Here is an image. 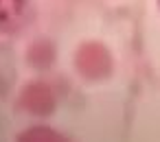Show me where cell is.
<instances>
[{"instance_id": "6da1fadb", "label": "cell", "mask_w": 160, "mask_h": 142, "mask_svg": "<svg viewBox=\"0 0 160 142\" xmlns=\"http://www.w3.org/2000/svg\"><path fill=\"white\" fill-rule=\"evenodd\" d=\"M77 68L86 77H99L108 68V55L99 44H86L77 53Z\"/></svg>"}, {"instance_id": "7a4b0ae2", "label": "cell", "mask_w": 160, "mask_h": 142, "mask_svg": "<svg viewBox=\"0 0 160 142\" xmlns=\"http://www.w3.org/2000/svg\"><path fill=\"white\" fill-rule=\"evenodd\" d=\"M27 22V0H0V33H16Z\"/></svg>"}, {"instance_id": "3957f363", "label": "cell", "mask_w": 160, "mask_h": 142, "mask_svg": "<svg viewBox=\"0 0 160 142\" xmlns=\"http://www.w3.org/2000/svg\"><path fill=\"white\" fill-rule=\"evenodd\" d=\"M53 92L44 85V83H33L29 85L22 96H20V105L27 109V111H33V114H48L53 109Z\"/></svg>"}, {"instance_id": "277c9868", "label": "cell", "mask_w": 160, "mask_h": 142, "mask_svg": "<svg viewBox=\"0 0 160 142\" xmlns=\"http://www.w3.org/2000/svg\"><path fill=\"white\" fill-rule=\"evenodd\" d=\"M18 142H68L62 133L48 127H31L24 133H20Z\"/></svg>"}]
</instances>
